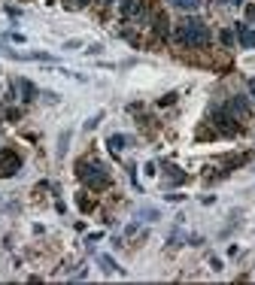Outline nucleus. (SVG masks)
Wrapping results in <instances>:
<instances>
[{
	"label": "nucleus",
	"instance_id": "423d86ee",
	"mask_svg": "<svg viewBox=\"0 0 255 285\" xmlns=\"http://www.w3.org/2000/svg\"><path fill=\"white\" fill-rule=\"evenodd\" d=\"M234 33H237V39H240L243 49H255V27H249L246 21H237Z\"/></svg>",
	"mask_w": 255,
	"mask_h": 285
},
{
	"label": "nucleus",
	"instance_id": "39448f33",
	"mask_svg": "<svg viewBox=\"0 0 255 285\" xmlns=\"http://www.w3.org/2000/svg\"><path fill=\"white\" fill-rule=\"evenodd\" d=\"M228 112H231L234 118H249V115H252V106H249V100H246L243 94H234V97L228 100Z\"/></svg>",
	"mask_w": 255,
	"mask_h": 285
},
{
	"label": "nucleus",
	"instance_id": "9d476101",
	"mask_svg": "<svg viewBox=\"0 0 255 285\" xmlns=\"http://www.w3.org/2000/svg\"><path fill=\"white\" fill-rule=\"evenodd\" d=\"M128 143H131V140H128L125 134H109V137H106V146H109V152H116V155H119V152H122Z\"/></svg>",
	"mask_w": 255,
	"mask_h": 285
},
{
	"label": "nucleus",
	"instance_id": "5701e85b",
	"mask_svg": "<svg viewBox=\"0 0 255 285\" xmlns=\"http://www.w3.org/2000/svg\"><path fill=\"white\" fill-rule=\"evenodd\" d=\"M82 43H79V39H67V43H64V49H79Z\"/></svg>",
	"mask_w": 255,
	"mask_h": 285
},
{
	"label": "nucleus",
	"instance_id": "1a4fd4ad",
	"mask_svg": "<svg viewBox=\"0 0 255 285\" xmlns=\"http://www.w3.org/2000/svg\"><path fill=\"white\" fill-rule=\"evenodd\" d=\"M15 88L21 91V100H33L36 97V85L30 82V79H15Z\"/></svg>",
	"mask_w": 255,
	"mask_h": 285
},
{
	"label": "nucleus",
	"instance_id": "6ab92c4d",
	"mask_svg": "<svg viewBox=\"0 0 255 285\" xmlns=\"http://www.w3.org/2000/svg\"><path fill=\"white\" fill-rule=\"evenodd\" d=\"M219 39H222L225 46H234V33L231 30H222V33H219Z\"/></svg>",
	"mask_w": 255,
	"mask_h": 285
},
{
	"label": "nucleus",
	"instance_id": "a878e982",
	"mask_svg": "<svg viewBox=\"0 0 255 285\" xmlns=\"http://www.w3.org/2000/svg\"><path fill=\"white\" fill-rule=\"evenodd\" d=\"M225 3H231V6H240V3H243V0H225Z\"/></svg>",
	"mask_w": 255,
	"mask_h": 285
},
{
	"label": "nucleus",
	"instance_id": "393cba45",
	"mask_svg": "<svg viewBox=\"0 0 255 285\" xmlns=\"http://www.w3.org/2000/svg\"><path fill=\"white\" fill-rule=\"evenodd\" d=\"M249 100L255 103V79H249Z\"/></svg>",
	"mask_w": 255,
	"mask_h": 285
},
{
	"label": "nucleus",
	"instance_id": "ddd939ff",
	"mask_svg": "<svg viewBox=\"0 0 255 285\" xmlns=\"http://www.w3.org/2000/svg\"><path fill=\"white\" fill-rule=\"evenodd\" d=\"M246 161H249L246 155H225L222 164H225V167H240V164H246Z\"/></svg>",
	"mask_w": 255,
	"mask_h": 285
},
{
	"label": "nucleus",
	"instance_id": "412c9836",
	"mask_svg": "<svg viewBox=\"0 0 255 285\" xmlns=\"http://www.w3.org/2000/svg\"><path fill=\"white\" fill-rule=\"evenodd\" d=\"M173 100H176V91H170V94H164V97H161V100H158V103H161V106H170V103H173Z\"/></svg>",
	"mask_w": 255,
	"mask_h": 285
},
{
	"label": "nucleus",
	"instance_id": "9b49d317",
	"mask_svg": "<svg viewBox=\"0 0 255 285\" xmlns=\"http://www.w3.org/2000/svg\"><path fill=\"white\" fill-rule=\"evenodd\" d=\"M152 24H155V33L164 39L167 33H170V21H167V15L164 12H155V18H152Z\"/></svg>",
	"mask_w": 255,
	"mask_h": 285
},
{
	"label": "nucleus",
	"instance_id": "20e7f679",
	"mask_svg": "<svg viewBox=\"0 0 255 285\" xmlns=\"http://www.w3.org/2000/svg\"><path fill=\"white\" fill-rule=\"evenodd\" d=\"M21 170V155L15 149H0V179H9Z\"/></svg>",
	"mask_w": 255,
	"mask_h": 285
},
{
	"label": "nucleus",
	"instance_id": "4468645a",
	"mask_svg": "<svg viewBox=\"0 0 255 285\" xmlns=\"http://www.w3.org/2000/svg\"><path fill=\"white\" fill-rule=\"evenodd\" d=\"M173 6H179V9H186V12H195L198 6H201V0H170Z\"/></svg>",
	"mask_w": 255,
	"mask_h": 285
},
{
	"label": "nucleus",
	"instance_id": "2eb2a0df",
	"mask_svg": "<svg viewBox=\"0 0 255 285\" xmlns=\"http://www.w3.org/2000/svg\"><path fill=\"white\" fill-rule=\"evenodd\" d=\"M100 121H103V112H94V115H91V118L85 121V131H94V128L100 125Z\"/></svg>",
	"mask_w": 255,
	"mask_h": 285
},
{
	"label": "nucleus",
	"instance_id": "f257e3e1",
	"mask_svg": "<svg viewBox=\"0 0 255 285\" xmlns=\"http://www.w3.org/2000/svg\"><path fill=\"white\" fill-rule=\"evenodd\" d=\"M210 39H213V33H210L207 21H201V18H186L176 27V43L186 46V49H201V46L210 43Z\"/></svg>",
	"mask_w": 255,
	"mask_h": 285
},
{
	"label": "nucleus",
	"instance_id": "6e6552de",
	"mask_svg": "<svg viewBox=\"0 0 255 285\" xmlns=\"http://www.w3.org/2000/svg\"><path fill=\"white\" fill-rule=\"evenodd\" d=\"M122 18H143V12H146V3L143 0H122Z\"/></svg>",
	"mask_w": 255,
	"mask_h": 285
},
{
	"label": "nucleus",
	"instance_id": "f3484780",
	"mask_svg": "<svg viewBox=\"0 0 255 285\" xmlns=\"http://www.w3.org/2000/svg\"><path fill=\"white\" fill-rule=\"evenodd\" d=\"M67 143H70V131H64V134H61V140H58V155H64V152H67Z\"/></svg>",
	"mask_w": 255,
	"mask_h": 285
},
{
	"label": "nucleus",
	"instance_id": "0eeeda50",
	"mask_svg": "<svg viewBox=\"0 0 255 285\" xmlns=\"http://www.w3.org/2000/svg\"><path fill=\"white\" fill-rule=\"evenodd\" d=\"M164 188H176V185H182V182H186V170H179L176 164H167L164 167Z\"/></svg>",
	"mask_w": 255,
	"mask_h": 285
},
{
	"label": "nucleus",
	"instance_id": "cd10ccee",
	"mask_svg": "<svg viewBox=\"0 0 255 285\" xmlns=\"http://www.w3.org/2000/svg\"><path fill=\"white\" fill-rule=\"evenodd\" d=\"M252 194H255V191H252Z\"/></svg>",
	"mask_w": 255,
	"mask_h": 285
},
{
	"label": "nucleus",
	"instance_id": "f03ea898",
	"mask_svg": "<svg viewBox=\"0 0 255 285\" xmlns=\"http://www.w3.org/2000/svg\"><path fill=\"white\" fill-rule=\"evenodd\" d=\"M76 173H79V179L91 188V191H103V188H109V170L100 164V161H79L76 164Z\"/></svg>",
	"mask_w": 255,
	"mask_h": 285
},
{
	"label": "nucleus",
	"instance_id": "aec40b11",
	"mask_svg": "<svg viewBox=\"0 0 255 285\" xmlns=\"http://www.w3.org/2000/svg\"><path fill=\"white\" fill-rule=\"evenodd\" d=\"M246 24H255V3H246Z\"/></svg>",
	"mask_w": 255,
	"mask_h": 285
},
{
	"label": "nucleus",
	"instance_id": "7ed1b4c3",
	"mask_svg": "<svg viewBox=\"0 0 255 285\" xmlns=\"http://www.w3.org/2000/svg\"><path fill=\"white\" fill-rule=\"evenodd\" d=\"M210 115H213V128H216L219 134H225V137L240 134V125H237V118L228 112V106H213Z\"/></svg>",
	"mask_w": 255,
	"mask_h": 285
},
{
	"label": "nucleus",
	"instance_id": "b1692460",
	"mask_svg": "<svg viewBox=\"0 0 255 285\" xmlns=\"http://www.w3.org/2000/svg\"><path fill=\"white\" fill-rule=\"evenodd\" d=\"M85 52H88V55H100V52H103V46H97V43H94V46H88Z\"/></svg>",
	"mask_w": 255,
	"mask_h": 285
},
{
	"label": "nucleus",
	"instance_id": "bb28decb",
	"mask_svg": "<svg viewBox=\"0 0 255 285\" xmlns=\"http://www.w3.org/2000/svg\"><path fill=\"white\" fill-rule=\"evenodd\" d=\"M103 3H116V0H103Z\"/></svg>",
	"mask_w": 255,
	"mask_h": 285
},
{
	"label": "nucleus",
	"instance_id": "4be33fe9",
	"mask_svg": "<svg viewBox=\"0 0 255 285\" xmlns=\"http://www.w3.org/2000/svg\"><path fill=\"white\" fill-rule=\"evenodd\" d=\"M79 210H85V213H88V210H91V200H88V197H85V194H79Z\"/></svg>",
	"mask_w": 255,
	"mask_h": 285
},
{
	"label": "nucleus",
	"instance_id": "dca6fc26",
	"mask_svg": "<svg viewBox=\"0 0 255 285\" xmlns=\"http://www.w3.org/2000/svg\"><path fill=\"white\" fill-rule=\"evenodd\" d=\"M140 216H143V219H149V222H155V219H158V210H155V207H143Z\"/></svg>",
	"mask_w": 255,
	"mask_h": 285
},
{
	"label": "nucleus",
	"instance_id": "f8f14e48",
	"mask_svg": "<svg viewBox=\"0 0 255 285\" xmlns=\"http://www.w3.org/2000/svg\"><path fill=\"white\" fill-rule=\"evenodd\" d=\"M97 264L103 267V273H122V267H119L113 258H109V255H97Z\"/></svg>",
	"mask_w": 255,
	"mask_h": 285
},
{
	"label": "nucleus",
	"instance_id": "a211bd4d",
	"mask_svg": "<svg viewBox=\"0 0 255 285\" xmlns=\"http://www.w3.org/2000/svg\"><path fill=\"white\" fill-rule=\"evenodd\" d=\"M64 6L67 9H82V6H88V0H64Z\"/></svg>",
	"mask_w": 255,
	"mask_h": 285
}]
</instances>
